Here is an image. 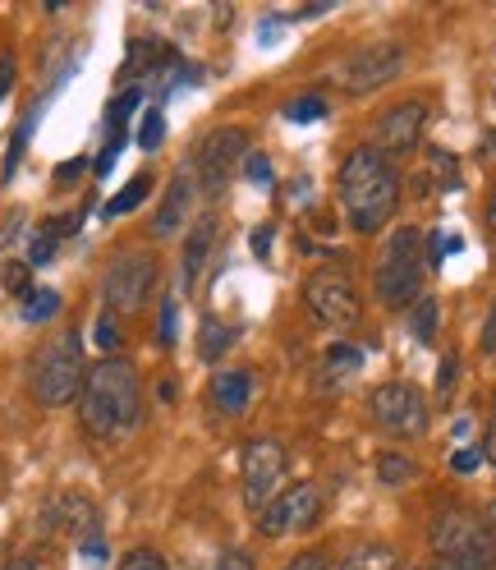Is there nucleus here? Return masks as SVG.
Wrapping results in <instances>:
<instances>
[{
    "label": "nucleus",
    "instance_id": "obj_1",
    "mask_svg": "<svg viewBox=\"0 0 496 570\" xmlns=\"http://www.w3.org/2000/svg\"><path fill=\"white\" fill-rule=\"evenodd\" d=\"M79 423L97 442H120L143 423V377L120 354L88 364L83 391H79Z\"/></svg>",
    "mask_w": 496,
    "mask_h": 570
},
{
    "label": "nucleus",
    "instance_id": "obj_2",
    "mask_svg": "<svg viewBox=\"0 0 496 570\" xmlns=\"http://www.w3.org/2000/svg\"><path fill=\"white\" fill-rule=\"evenodd\" d=\"M336 198L345 212V226L354 235H381L400 207V170L391 157H381L373 142L354 148L336 170Z\"/></svg>",
    "mask_w": 496,
    "mask_h": 570
},
{
    "label": "nucleus",
    "instance_id": "obj_3",
    "mask_svg": "<svg viewBox=\"0 0 496 570\" xmlns=\"http://www.w3.org/2000/svg\"><path fill=\"white\" fill-rule=\"evenodd\" d=\"M423 258H428L423 254V235L414 226H396L373 263V295L381 308L409 313L414 299H423Z\"/></svg>",
    "mask_w": 496,
    "mask_h": 570
},
{
    "label": "nucleus",
    "instance_id": "obj_4",
    "mask_svg": "<svg viewBox=\"0 0 496 570\" xmlns=\"http://www.w3.org/2000/svg\"><path fill=\"white\" fill-rule=\"evenodd\" d=\"M88 377V360H83V336L79 332H56L38 354H32V401L42 410H60V405H75L79 391Z\"/></svg>",
    "mask_w": 496,
    "mask_h": 570
},
{
    "label": "nucleus",
    "instance_id": "obj_5",
    "mask_svg": "<svg viewBox=\"0 0 496 570\" xmlns=\"http://www.w3.org/2000/svg\"><path fill=\"white\" fill-rule=\"evenodd\" d=\"M442 570H492L496 566V533L474 511H442L428 529Z\"/></svg>",
    "mask_w": 496,
    "mask_h": 570
},
{
    "label": "nucleus",
    "instance_id": "obj_6",
    "mask_svg": "<svg viewBox=\"0 0 496 570\" xmlns=\"http://www.w3.org/2000/svg\"><path fill=\"white\" fill-rule=\"evenodd\" d=\"M157 281H161L157 254H143V248H138V254H116L101 272V308H111L120 317L148 308Z\"/></svg>",
    "mask_w": 496,
    "mask_h": 570
},
{
    "label": "nucleus",
    "instance_id": "obj_7",
    "mask_svg": "<svg viewBox=\"0 0 496 570\" xmlns=\"http://www.w3.org/2000/svg\"><path fill=\"white\" fill-rule=\"evenodd\" d=\"M290 474V451L276 438H254L239 451V497L248 511H267V502L280 492V479Z\"/></svg>",
    "mask_w": 496,
    "mask_h": 570
},
{
    "label": "nucleus",
    "instance_id": "obj_8",
    "mask_svg": "<svg viewBox=\"0 0 496 570\" xmlns=\"http://www.w3.org/2000/svg\"><path fill=\"white\" fill-rule=\"evenodd\" d=\"M368 414L381 433L391 438H423L433 423V410H428V396L414 386V382H381L368 391Z\"/></svg>",
    "mask_w": 496,
    "mask_h": 570
},
{
    "label": "nucleus",
    "instance_id": "obj_9",
    "mask_svg": "<svg viewBox=\"0 0 496 570\" xmlns=\"http://www.w3.org/2000/svg\"><path fill=\"white\" fill-rule=\"evenodd\" d=\"M248 157V134L235 129V125H221V129H211L202 142H198V157H194V185L202 198H221L226 185L235 180V170L244 166Z\"/></svg>",
    "mask_w": 496,
    "mask_h": 570
},
{
    "label": "nucleus",
    "instance_id": "obj_10",
    "mask_svg": "<svg viewBox=\"0 0 496 570\" xmlns=\"http://www.w3.org/2000/svg\"><path fill=\"white\" fill-rule=\"evenodd\" d=\"M304 304L317 323H327L336 332L359 327L364 317V299H359V285H354L345 272H313L304 281Z\"/></svg>",
    "mask_w": 496,
    "mask_h": 570
},
{
    "label": "nucleus",
    "instance_id": "obj_11",
    "mask_svg": "<svg viewBox=\"0 0 496 570\" xmlns=\"http://www.w3.org/2000/svg\"><path fill=\"white\" fill-rule=\"evenodd\" d=\"M317 520H323V492H317V483L299 479L267 502V511L258 515V533L276 543V539H290V533H308Z\"/></svg>",
    "mask_w": 496,
    "mask_h": 570
},
{
    "label": "nucleus",
    "instance_id": "obj_12",
    "mask_svg": "<svg viewBox=\"0 0 496 570\" xmlns=\"http://www.w3.org/2000/svg\"><path fill=\"white\" fill-rule=\"evenodd\" d=\"M400 69H405V47L400 42H373V47H359L340 65V88L349 97H373L377 88L400 79Z\"/></svg>",
    "mask_w": 496,
    "mask_h": 570
},
{
    "label": "nucleus",
    "instance_id": "obj_13",
    "mask_svg": "<svg viewBox=\"0 0 496 570\" xmlns=\"http://www.w3.org/2000/svg\"><path fill=\"white\" fill-rule=\"evenodd\" d=\"M423 125H428V106H423L418 97H409V101H400V106H391V111L377 116V125H373V148H377L381 157L400 161V157H409L418 142H423Z\"/></svg>",
    "mask_w": 496,
    "mask_h": 570
},
{
    "label": "nucleus",
    "instance_id": "obj_14",
    "mask_svg": "<svg viewBox=\"0 0 496 570\" xmlns=\"http://www.w3.org/2000/svg\"><path fill=\"white\" fill-rule=\"evenodd\" d=\"M194 198H198V185H194V170L185 166L180 175L170 180L161 207H157V217H152V239H170V235H180L189 222H194Z\"/></svg>",
    "mask_w": 496,
    "mask_h": 570
},
{
    "label": "nucleus",
    "instance_id": "obj_15",
    "mask_svg": "<svg viewBox=\"0 0 496 570\" xmlns=\"http://www.w3.org/2000/svg\"><path fill=\"white\" fill-rule=\"evenodd\" d=\"M254 391H258L254 368H217V373H211V382H207L211 405H217V414H226V419L248 414V405H254Z\"/></svg>",
    "mask_w": 496,
    "mask_h": 570
},
{
    "label": "nucleus",
    "instance_id": "obj_16",
    "mask_svg": "<svg viewBox=\"0 0 496 570\" xmlns=\"http://www.w3.org/2000/svg\"><path fill=\"white\" fill-rule=\"evenodd\" d=\"M42 524H47V529H60V533H79V539H88V533H97V507L88 502V497L65 492L60 502L47 507Z\"/></svg>",
    "mask_w": 496,
    "mask_h": 570
},
{
    "label": "nucleus",
    "instance_id": "obj_17",
    "mask_svg": "<svg viewBox=\"0 0 496 570\" xmlns=\"http://www.w3.org/2000/svg\"><path fill=\"white\" fill-rule=\"evenodd\" d=\"M211 239H217V222H211V217H198V222H194V230H189V239H185V258H180L185 285H194V281H198V272H202V263H207Z\"/></svg>",
    "mask_w": 496,
    "mask_h": 570
},
{
    "label": "nucleus",
    "instance_id": "obj_18",
    "mask_svg": "<svg viewBox=\"0 0 496 570\" xmlns=\"http://www.w3.org/2000/svg\"><path fill=\"white\" fill-rule=\"evenodd\" d=\"M373 470H377V483H386V488H409L418 479V465L405 451H381L373 460Z\"/></svg>",
    "mask_w": 496,
    "mask_h": 570
},
{
    "label": "nucleus",
    "instance_id": "obj_19",
    "mask_svg": "<svg viewBox=\"0 0 496 570\" xmlns=\"http://www.w3.org/2000/svg\"><path fill=\"white\" fill-rule=\"evenodd\" d=\"M60 308H65V299H60V291H51V285H42V291H28L19 299V317H23V323H32V327L51 323Z\"/></svg>",
    "mask_w": 496,
    "mask_h": 570
},
{
    "label": "nucleus",
    "instance_id": "obj_20",
    "mask_svg": "<svg viewBox=\"0 0 496 570\" xmlns=\"http://www.w3.org/2000/svg\"><path fill=\"white\" fill-rule=\"evenodd\" d=\"M148 194H152V175L143 170V175H133V180H129V185H125V189H120V194H116L111 203L101 207V217H106V222H116V217H129L133 207H143V198H148Z\"/></svg>",
    "mask_w": 496,
    "mask_h": 570
},
{
    "label": "nucleus",
    "instance_id": "obj_21",
    "mask_svg": "<svg viewBox=\"0 0 496 570\" xmlns=\"http://www.w3.org/2000/svg\"><path fill=\"white\" fill-rule=\"evenodd\" d=\"M230 345H235V332L221 323V317H211V313H207V317H202V327H198V354H202L207 364H217Z\"/></svg>",
    "mask_w": 496,
    "mask_h": 570
},
{
    "label": "nucleus",
    "instance_id": "obj_22",
    "mask_svg": "<svg viewBox=\"0 0 496 570\" xmlns=\"http://www.w3.org/2000/svg\"><path fill=\"white\" fill-rule=\"evenodd\" d=\"M437 323H442L437 299H433V295L414 299V308H409V332H414L418 345H433V341H437Z\"/></svg>",
    "mask_w": 496,
    "mask_h": 570
},
{
    "label": "nucleus",
    "instance_id": "obj_23",
    "mask_svg": "<svg viewBox=\"0 0 496 570\" xmlns=\"http://www.w3.org/2000/svg\"><path fill=\"white\" fill-rule=\"evenodd\" d=\"M336 570H400V557H396V548L373 543V548H354Z\"/></svg>",
    "mask_w": 496,
    "mask_h": 570
},
{
    "label": "nucleus",
    "instance_id": "obj_24",
    "mask_svg": "<svg viewBox=\"0 0 496 570\" xmlns=\"http://www.w3.org/2000/svg\"><path fill=\"white\" fill-rule=\"evenodd\" d=\"M327 111H331V106H327V97H295L290 106H286V120L290 125H317V120H327Z\"/></svg>",
    "mask_w": 496,
    "mask_h": 570
},
{
    "label": "nucleus",
    "instance_id": "obj_25",
    "mask_svg": "<svg viewBox=\"0 0 496 570\" xmlns=\"http://www.w3.org/2000/svg\"><path fill=\"white\" fill-rule=\"evenodd\" d=\"M323 364H327L331 373H359V368H364V350L349 345V341H336V345L323 354Z\"/></svg>",
    "mask_w": 496,
    "mask_h": 570
},
{
    "label": "nucleus",
    "instance_id": "obj_26",
    "mask_svg": "<svg viewBox=\"0 0 496 570\" xmlns=\"http://www.w3.org/2000/svg\"><path fill=\"white\" fill-rule=\"evenodd\" d=\"M161 138H166V116H161V106H148V111H143V125H138V148H143V153H157V148H161Z\"/></svg>",
    "mask_w": 496,
    "mask_h": 570
},
{
    "label": "nucleus",
    "instance_id": "obj_27",
    "mask_svg": "<svg viewBox=\"0 0 496 570\" xmlns=\"http://www.w3.org/2000/svg\"><path fill=\"white\" fill-rule=\"evenodd\" d=\"M56 248H60V235H56L51 226H42L38 235H32V244H28V267H47V263H56Z\"/></svg>",
    "mask_w": 496,
    "mask_h": 570
},
{
    "label": "nucleus",
    "instance_id": "obj_28",
    "mask_svg": "<svg viewBox=\"0 0 496 570\" xmlns=\"http://www.w3.org/2000/svg\"><path fill=\"white\" fill-rule=\"evenodd\" d=\"M97 345L101 350H116L120 345V313H111V308L97 313Z\"/></svg>",
    "mask_w": 496,
    "mask_h": 570
},
{
    "label": "nucleus",
    "instance_id": "obj_29",
    "mask_svg": "<svg viewBox=\"0 0 496 570\" xmlns=\"http://www.w3.org/2000/svg\"><path fill=\"white\" fill-rule=\"evenodd\" d=\"M120 570H166V557H161L157 548H133V552L120 561Z\"/></svg>",
    "mask_w": 496,
    "mask_h": 570
},
{
    "label": "nucleus",
    "instance_id": "obj_30",
    "mask_svg": "<svg viewBox=\"0 0 496 570\" xmlns=\"http://www.w3.org/2000/svg\"><path fill=\"white\" fill-rule=\"evenodd\" d=\"M244 175H248V185L271 189V161H267L262 153H248V157H244Z\"/></svg>",
    "mask_w": 496,
    "mask_h": 570
},
{
    "label": "nucleus",
    "instance_id": "obj_31",
    "mask_svg": "<svg viewBox=\"0 0 496 570\" xmlns=\"http://www.w3.org/2000/svg\"><path fill=\"white\" fill-rule=\"evenodd\" d=\"M211 570H258L254 552H244V548H226L217 561H211Z\"/></svg>",
    "mask_w": 496,
    "mask_h": 570
},
{
    "label": "nucleus",
    "instance_id": "obj_32",
    "mask_svg": "<svg viewBox=\"0 0 496 570\" xmlns=\"http://www.w3.org/2000/svg\"><path fill=\"white\" fill-rule=\"evenodd\" d=\"M28 272H32L28 263H10L6 272H0V281H6V291H10V295H19V299H23V295L32 291V285H28Z\"/></svg>",
    "mask_w": 496,
    "mask_h": 570
},
{
    "label": "nucleus",
    "instance_id": "obj_33",
    "mask_svg": "<svg viewBox=\"0 0 496 570\" xmlns=\"http://www.w3.org/2000/svg\"><path fill=\"white\" fill-rule=\"evenodd\" d=\"M478 465H483V451H478V446H465V451L450 455V470H455V474H474Z\"/></svg>",
    "mask_w": 496,
    "mask_h": 570
},
{
    "label": "nucleus",
    "instance_id": "obj_34",
    "mask_svg": "<svg viewBox=\"0 0 496 570\" xmlns=\"http://www.w3.org/2000/svg\"><path fill=\"white\" fill-rule=\"evenodd\" d=\"M175 336H180V332H175V299H166V304H161V332H157V341L170 350Z\"/></svg>",
    "mask_w": 496,
    "mask_h": 570
},
{
    "label": "nucleus",
    "instance_id": "obj_35",
    "mask_svg": "<svg viewBox=\"0 0 496 570\" xmlns=\"http://www.w3.org/2000/svg\"><path fill=\"white\" fill-rule=\"evenodd\" d=\"M286 570H331V566H327L323 552H299V557L286 561Z\"/></svg>",
    "mask_w": 496,
    "mask_h": 570
},
{
    "label": "nucleus",
    "instance_id": "obj_36",
    "mask_svg": "<svg viewBox=\"0 0 496 570\" xmlns=\"http://www.w3.org/2000/svg\"><path fill=\"white\" fill-rule=\"evenodd\" d=\"M19 230H23V212H10L6 226H0V254H6V244H14V239H19Z\"/></svg>",
    "mask_w": 496,
    "mask_h": 570
},
{
    "label": "nucleus",
    "instance_id": "obj_37",
    "mask_svg": "<svg viewBox=\"0 0 496 570\" xmlns=\"http://www.w3.org/2000/svg\"><path fill=\"white\" fill-rule=\"evenodd\" d=\"M478 345H483V354H496V299H492V313H487V323H483Z\"/></svg>",
    "mask_w": 496,
    "mask_h": 570
},
{
    "label": "nucleus",
    "instance_id": "obj_38",
    "mask_svg": "<svg viewBox=\"0 0 496 570\" xmlns=\"http://www.w3.org/2000/svg\"><path fill=\"white\" fill-rule=\"evenodd\" d=\"M478 451H483L487 465L496 470V414H492V423H487V433H483V446H478Z\"/></svg>",
    "mask_w": 496,
    "mask_h": 570
},
{
    "label": "nucleus",
    "instance_id": "obj_39",
    "mask_svg": "<svg viewBox=\"0 0 496 570\" xmlns=\"http://www.w3.org/2000/svg\"><path fill=\"white\" fill-rule=\"evenodd\" d=\"M14 75H19V69H14V60H0V101L10 97V88H14Z\"/></svg>",
    "mask_w": 496,
    "mask_h": 570
},
{
    "label": "nucleus",
    "instance_id": "obj_40",
    "mask_svg": "<svg viewBox=\"0 0 496 570\" xmlns=\"http://www.w3.org/2000/svg\"><path fill=\"white\" fill-rule=\"evenodd\" d=\"M88 170V161H65V166H56V185H69L75 175H83Z\"/></svg>",
    "mask_w": 496,
    "mask_h": 570
},
{
    "label": "nucleus",
    "instance_id": "obj_41",
    "mask_svg": "<svg viewBox=\"0 0 496 570\" xmlns=\"http://www.w3.org/2000/svg\"><path fill=\"white\" fill-rule=\"evenodd\" d=\"M0 570H38V561H32V557H6V561H0Z\"/></svg>",
    "mask_w": 496,
    "mask_h": 570
},
{
    "label": "nucleus",
    "instance_id": "obj_42",
    "mask_svg": "<svg viewBox=\"0 0 496 570\" xmlns=\"http://www.w3.org/2000/svg\"><path fill=\"white\" fill-rule=\"evenodd\" d=\"M487 226H492V235H496V185H492V198H487Z\"/></svg>",
    "mask_w": 496,
    "mask_h": 570
},
{
    "label": "nucleus",
    "instance_id": "obj_43",
    "mask_svg": "<svg viewBox=\"0 0 496 570\" xmlns=\"http://www.w3.org/2000/svg\"><path fill=\"white\" fill-rule=\"evenodd\" d=\"M450 382H455V360H446V364H442V391H446Z\"/></svg>",
    "mask_w": 496,
    "mask_h": 570
},
{
    "label": "nucleus",
    "instance_id": "obj_44",
    "mask_svg": "<svg viewBox=\"0 0 496 570\" xmlns=\"http://www.w3.org/2000/svg\"><path fill=\"white\" fill-rule=\"evenodd\" d=\"M483 520H487V529H492V533H496V502H492V507H487V515H483Z\"/></svg>",
    "mask_w": 496,
    "mask_h": 570
},
{
    "label": "nucleus",
    "instance_id": "obj_45",
    "mask_svg": "<svg viewBox=\"0 0 496 570\" xmlns=\"http://www.w3.org/2000/svg\"><path fill=\"white\" fill-rule=\"evenodd\" d=\"M492 101H496V88H492Z\"/></svg>",
    "mask_w": 496,
    "mask_h": 570
},
{
    "label": "nucleus",
    "instance_id": "obj_46",
    "mask_svg": "<svg viewBox=\"0 0 496 570\" xmlns=\"http://www.w3.org/2000/svg\"><path fill=\"white\" fill-rule=\"evenodd\" d=\"M492 570H496V566H492Z\"/></svg>",
    "mask_w": 496,
    "mask_h": 570
}]
</instances>
